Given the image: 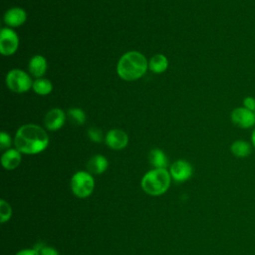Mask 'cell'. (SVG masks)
I'll use <instances>...</instances> for the list:
<instances>
[{
  "label": "cell",
  "mask_w": 255,
  "mask_h": 255,
  "mask_svg": "<svg viewBox=\"0 0 255 255\" xmlns=\"http://www.w3.org/2000/svg\"><path fill=\"white\" fill-rule=\"evenodd\" d=\"M15 147L24 154H37L45 150L49 144V136L44 128L34 124L19 128L14 138Z\"/></svg>",
  "instance_id": "cell-1"
},
{
  "label": "cell",
  "mask_w": 255,
  "mask_h": 255,
  "mask_svg": "<svg viewBox=\"0 0 255 255\" xmlns=\"http://www.w3.org/2000/svg\"><path fill=\"white\" fill-rule=\"evenodd\" d=\"M147 69V60L137 51L127 52L121 57L117 64V73L119 77L128 82L141 78Z\"/></svg>",
  "instance_id": "cell-2"
},
{
  "label": "cell",
  "mask_w": 255,
  "mask_h": 255,
  "mask_svg": "<svg viewBox=\"0 0 255 255\" xmlns=\"http://www.w3.org/2000/svg\"><path fill=\"white\" fill-rule=\"evenodd\" d=\"M171 180L167 168H152L141 177L140 187L150 196H159L168 190Z\"/></svg>",
  "instance_id": "cell-3"
},
{
  "label": "cell",
  "mask_w": 255,
  "mask_h": 255,
  "mask_svg": "<svg viewBox=\"0 0 255 255\" xmlns=\"http://www.w3.org/2000/svg\"><path fill=\"white\" fill-rule=\"evenodd\" d=\"M70 187L73 194L78 198H87L95 189V178L88 170H79L73 174Z\"/></svg>",
  "instance_id": "cell-4"
},
{
  "label": "cell",
  "mask_w": 255,
  "mask_h": 255,
  "mask_svg": "<svg viewBox=\"0 0 255 255\" xmlns=\"http://www.w3.org/2000/svg\"><path fill=\"white\" fill-rule=\"evenodd\" d=\"M6 85L14 93L22 94L33 87L31 77L20 69H13L6 75Z\"/></svg>",
  "instance_id": "cell-5"
},
{
  "label": "cell",
  "mask_w": 255,
  "mask_h": 255,
  "mask_svg": "<svg viewBox=\"0 0 255 255\" xmlns=\"http://www.w3.org/2000/svg\"><path fill=\"white\" fill-rule=\"evenodd\" d=\"M19 46L17 33L11 28H3L0 32V53L3 56L13 55Z\"/></svg>",
  "instance_id": "cell-6"
},
{
  "label": "cell",
  "mask_w": 255,
  "mask_h": 255,
  "mask_svg": "<svg viewBox=\"0 0 255 255\" xmlns=\"http://www.w3.org/2000/svg\"><path fill=\"white\" fill-rule=\"evenodd\" d=\"M231 122L234 126L240 128H251L255 126V112H252L244 107L235 108L230 115Z\"/></svg>",
  "instance_id": "cell-7"
},
{
  "label": "cell",
  "mask_w": 255,
  "mask_h": 255,
  "mask_svg": "<svg viewBox=\"0 0 255 255\" xmlns=\"http://www.w3.org/2000/svg\"><path fill=\"white\" fill-rule=\"evenodd\" d=\"M169 173L172 180L176 182H184L192 176L193 168L187 160L178 159L170 165Z\"/></svg>",
  "instance_id": "cell-8"
},
{
  "label": "cell",
  "mask_w": 255,
  "mask_h": 255,
  "mask_svg": "<svg viewBox=\"0 0 255 255\" xmlns=\"http://www.w3.org/2000/svg\"><path fill=\"white\" fill-rule=\"evenodd\" d=\"M105 141L107 145L115 150L124 149L128 143V136L126 131L119 128L111 129L107 132Z\"/></svg>",
  "instance_id": "cell-9"
},
{
  "label": "cell",
  "mask_w": 255,
  "mask_h": 255,
  "mask_svg": "<svg viewBox=\"0 0 255 255\" xmlns=\"http://www.w3.org/2000/svg\"><path fill=\"white\" fill-rule=\"evenodd\" d=\"M66 120V115L63 110L59 108H54L50 110L44 119V124L46 128L49 130H58L60 129L65 123Z\"/></svg>",
  "instance_id": "cell-10"
},
{
  "label": "cell",
  "mask_w": 255,
  "mask_h": 255,
  "mask_svg": "<svg viewBox=\"0 0 255 255\" xmlns=\"http://www.w3.org/2000/svg\"><path fill=\"white\" fill-rule=\"evenodd\" d=\"M27 15L24 9L20 7H13L7 10L4 14V22L9 27H18L25 23Z\"/></svg>",
  "instance_id": "cell-11"
},
{
  "label": "cell",
  "mask_w": 255,
  "mask_h": 255,
  "mask_svg": "<svg viewBox=\"0 0 255 255\" xmlns=\"http://www.w3.org/2000/svg\"><path fill=\"white\" fill-rule=\"evenodd\" d=\"M22 153L17 148H9L1 156V164L7 170H13L19 166L22 159Z\"/></svg>",
  "instance_id": "cell-12"
},
{
  "label": "cell",
  "mask_w": 255,
  "mask_h": 255,
  "mask_svg": "<svg viewBox=\"0 0 255 255\" xmlns=\"http://www.w3.org/2000/svg\"><path fill=\"white\" fill-rule=\"evenodd\" d=\"M109 166V161L106 156L102 154L93 155L87 162V169L93 175H100L104 173Z\"/></svg>",
  "instance_id": "cell-13"
},
{
  "label": "cell",
  "mask_w": 255,
  "mask_h": 255,
  "mask_svg": "<svg viewBox=\"0 0 255 255\" xmlns=\"http://www.w3.org/2000/svg\"><path fill=\"white\" fill-rule=\"evenodd\" d=\"M47 60L45 59V57L41 55H36L30 59L28 69L30 74L38 79L44 76L47 71Z\"/></svg>",
  "instance_id": "cell-14"
},
{
  "label": "cell",
  "mask_w": 255,
  "mask_h": 255,
  "mask_svg": "<svg viewBox=\"0 0 255 255\" xmlns=\"http://www.w3.org/2000/svg\"><path fill=\"white\" fill-rule=\"evenodd\" d=\"M252 144L243 139L234 140L230 145L231 153L239 158H245L252 152Z\"/></svg>",
  "instance_id": "cell-15"
},
{
  "label": "cell",
  "mask_w": 255,
  "mask_h": 255,
  "mask_svg": "<svg viewBox=\"0 0 255 255\" xmlns=\"http://www.w3.org/2000/svg\"><path fill=\"white\" fill-rule=\"evenodd\" d=\"M148 161L153 168H166L168 165L167 156L159 148H153L149 151Z\"/></svg>",
  "instance_id": "cell-16"
},
{
  "label": "cell",
  "mask_w": 255,
  "mask_h": 255,
  "mask_svg": "<svg viewBox=\"0 0 255 255\" xmlns=\"http://www.w3.org/2000/svg\"><path fill=\"white\" fill-rule=\"evenodd\" d=\"M168 67V60L162 54H155L148 61V69L155 73L160 74L163 73Z\"/></svg>",
  "instance_id": "cell-17"
},
{
  "label": "cell",
  "mask_w": 255,
  "mask_h": 255,
  "mask_svg": "<svg viewBox=\"0 0 255 255\" xmlns=\"http://www.w3.org/2000/svg\"><path fill=\"white\" fill-rule=\"evenodd\" d=\"M33 90L36 94L40 96H46L49 95L53 90V85L51 81L44 79V78H38L33 82Z\"/></svg>",
  "instance_id": "cell-18"
},
{
  "label": "cell",
  "mask_w": 255,
  "mask_h": 255,
  "mask_svg": "<svg viewBox=\"0 0 255 255\" xmlns=\"http://www.w3.org/2000/svg\"><path fill=\"white\" fill-rule=\"evenodd\" d=\"M68 119L76 126H82L86 122V114L80 108H71L68 110L67 113Z\"/></svg>",
  "instance_id": "cell-19"
},
{
  "label": "cell",
  "mask_w": 255,
  "mask_h": 255,
  "mask_svg": "<svg viewBox=\"0 0 255 255\" xmlns=\"http://www.w3.org/2000/svg\"><path fill=\"white\" fill-rule=\"evenodd\" d=\"M12 216V207L11 205L5 200H0V222L3 224L10 220Z\"/></svg>",
  "instance_id": "cell-20"
},
{
  "label": "cell",
  "mask_w": 255,
  "mask_h": 255,
  "mask_svg": "<svg viewBox=\"0 0 255 255\" xmlns=\"http://www.w3.org/2000/svg\"><path fill=\"white\" fill-rule=\"evenodd\" d=\"M34 248H36L39 251L40 255H59L57 249H55L52 246L45 245L44 243H39L36 246H34Z\"/></svg>",
  "instance_id": "cell-21"
},
{
  "label": "cell",
  "mask_w": 255,
  "mask_h": 255,
  "mask_svg": "<svg viewBox=\"0 0 255 255\" xmlns=\"http://www.w3.org/2000/svg\"><path fill=\"white\" fill-rule=\"evenodd\" d=\"M88 136L94 142H102L103 140V131L99 128H90L88 129Z\"/></svg>",
  "instance_id": "cell-22"
},
{
  "label": "cell",
  "mask_w": 255,
  "mask_h": 255,
  "mask_svg": "<svg viewBox=\"0 0 255 255\" xmlns=\"http://www.w3.org/2000/svg\"><path fill=\"white\" fill-rule=\"evenodd\" d=\"M12 140L10 135L5 132V131H1L0 133V148L1 149H9V147L11 146Z\"/></svg>",
  "instance_id": "cell-23"
},
{
  "label": "cell",
  "mask_w": 255,
  "mask_h": 255,
  "mask_svg": "<svg viewBox=\"0 0 255 255\" xmlns=\"http://www.w3.org/2000/svg\"><path fill=\"white\" fill-rule=\"evenodd\" d=\"M243 107L252 112H255V98H253L251 96L245 97L243 99Z\"/></svg>",
  "instance_id": "cell-24"
},
{
  "label": "cell",
  "mask_w": 255,
  "mask_h": 255,
  "mask_svg": "<svg viewBox=\"0 0 255 255\" xmlns=\"http://www.w3.org/2000/svg\"><path fill=\"white\" fill-rule=\"evenodd\" d=\"M15 255H40L39 251L36 248H26L18 251Z\"/></svg>",
  "instance_id": "cell-25"
},
{
  "label": "cell",
  "mask_w": 255,
  "mask_h": 255,
  "mask_svg": "<svg viewBox=\"0 0 255 255\" xmlns=\"http://www.w3.org/2000/svg\"><path fill=\"white\" fill-rule=\"evenodd\" d=\"M251 144L255 148V128L251 132Z\"/></svg>",
  "instance_id": "cell-26"
}]
</instances>
